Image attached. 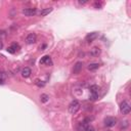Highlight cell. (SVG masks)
<instances>
[{
  "instance_id": "e0dca14e",
  "label": "cell",
  "mask_w": 131,
  "mask_h": 131,
  "mask_svg": "<svg viewBox=\"0 0 131 131\" xmlns=\"http://www.w3.org/2000/svg\"><path fill=\"white\" fill-rule=\"evenodd\" d=\"M5 73L1 72L0 73V84H4V81H5Z\"/></svg>"
},
{
  "instance_id": "6da1fadb",
  "label": "cell",
  "mask_w": 131,
  "mask_h": 131,
  "mask_svg": "<svg viewBox=\"0 0 131 131\" xmlns=\"http://www.w3.org/2000/svg\"><path fill=\"white\" fill-rule=\"evenodd\" d=\"M80 104H79V101L78 100H73L72 103L69 104V108H68V110H69V113L72 115H75V114H77L78 111L80 110Z\"/></svg>"
},
{
  "instance_id": "7402d4cb",
  "label": "cell",
  "mask_w": 131,
  "mask_h": 131,
  "mask_svg": "<svg viewBox=\"0 0 131 131\" xmlns=\"http://www.w3.org/2000/svg\"><path fill=\"white\" fill-rule=\"evenodd\" d=\"M108 131H111V130H108Z\"/></svg>"
},
{
  "instance_id": "7a4b0ae2",
  "label": "cell",
  "mask_w": 131,
  "mask_h": 131,
  "mask_svg": "<svg viewBox=\"0 0 131 131\" xmlns=\"http://www.w3.org/2000/svg\"><path fill=\"white\" fill-rule=\"evenodd\" d=\"M130 110H131V108H130V104L128 101L123 100L122 103L120 104V112H121L123 115H128L130 113Z\"/></svg>"
},
{
  "instance_id": "7c38bea8",
  "label": "cell",
  "mask_w": 131,
  "mask_h": 131,
  "mask_svg": "<svg viewBox=\"0 0 131 131\" xmlns=\"http://www.w3.org/2000/svg\"><path fill=\"white\" fill-rule=\"evenodd\" d=\"M52 10H53L52 7H48V8H44V9H42L41 11L39 12V14H40V16H46L47 14H49L50 12L52 11Z\"/></svg>"
},
{
  "instance_id": "44dd1931",
  "label": "cell",
  "mask_w": 131,
  "mask_h": 131,
  "mask_svg": "<svg viewBox=\"0 0 131 131\" xmlns=\"http://www.w3.org/2000/svg\"><path fill=\"white\" fill-rule=\"evenodd\" d=\"M1 48H2V42L0 41V49H1Z\"/></svg>"
},
{
  "instance_id": "d6986e66",
  "label": "cell",
  "mask_w": 131,
  "mask_h": 131,
  "mask_svg": "<svg viewBox=\"0 0 131 131\" xmlns=\"http://www.w3.org/2000/svg\"><path fill=\"white\" fill-rule=\"evenodd\" d=\"M79 4H85V3H87V2H88V1H87V0H83V1H82V0H79Z\"/></svg>"
},
{
  "instance_id": "9a60e30c",
  "label": "cell",
  "mask_w": 131,
  "mask_h": 131,
  "mask_svg": "<svg viewBox=\"0 0 131 131\" xmlns=\"http://www.w3.org/2000/svg\"><path fill=\"white\" fill-rule=\"evenodd\" d=\"M90 93H97L98 94V91H99V87H98L97 85H92V86H90Z\"/></svg>"
},
{
  "instance_id": "277c9868",
  "label": "cell",
  "mask_w": 131,
  "mask_h": 131,
  "mask_svg": "<svg viewBox=\"0 0 131 131\" xmlns=\"http://www.w3.org/2000/svg\"><path fill=\"white\" fill-rule=\"evenodd\" d=\"M98 36H99V33L98 32H92V33H89L88 35L85 37V40L87 43H91L92 41H94Z\"/></svg>"
},
{
  "instance_id": "3957f363",
  "label": "cell",
  "mask_w": 131,
  "mask_h": 131,
  "mask_svg": "<svg viewBox=\"0 0 131 131\" xmlns=\"http://www.w3.org/2000/svg\"><path fill=\"white\" fill-rule=\"evenodd\" d=\"M117 124V119L114 117H107L104 119V126L105 127H114Z\"/></svg>"
},
{
  "instance_id": "ac0fdd59",
  "label": "cell",
  "mask_w": 131,
  "mask_h": 131,
  "mask_svg": "<svg viewBox=\"0 0 131 131\" xmlns=\"http://www.w3.org/2000/svg\"><path fill=\"white\" fill-rule=\"evenodd\" d=\"M98 98V94L97 93H91V95H90V99L91 100H96Z\"/></svg>"
},
{
  "instance_id": "4fadbf2b",
  "label": "cell",
  "mask_w": 131,
  "mask_h": 131,
  "mask_svg": "<svg viewBox=\"0 0 131 131\" xmlns=\"http://www.w3.org/2000/svg\"><path fill=\"white\" fill-rule=\"evenodd\" d=\"M98 68H99V64H97V63H91L87 66V69L89 71H95Z\"/></svg>"
},
{
  "instance_id": "9c48e42d",
  "label": "cell",
  "mask_w": 131,
  "mask_h": 131,
  "mask_svg": "<svg viewBox=\"0 0 131 131\" xmlns=\"http://www.w3.org/2000/svg\"><path fill=\"white\" fill-rule=\"evenodd\" d=\"M19 48H20V46H19V44H16V43H12L11 45H10L9 47H7V52H9V53H16L17 50H19Z\"/></svg>"
},
{
  "instance_id": "30bf717a",
  "label": "cell",
  "mask_w": 131,
  "mask_h": 131,
  "mask_svg": "<svg viewBox=\"0 0 131 131\" xmlns=\"http://www.w3.org/2000/svg\"><path fill=\"white\" fill-rule=\"evenodd\" d=\"M21 74H22V76H23L24 78H29L31 76V74H32V71H31L30 68H24L23 70H22Z\"/></svg>"
},
{
  "instance_id": "5bb4252c",
  "label": "cell",
  "mask_w": 131,
  "mask_h": 131,
  "mask_svg": "<svg viewBox=\"0 0 131 131\" xmlns=\"http://www.w3.org/2000/svg\"><path fill=\"white\" fill-rule=\"evenodd\" d=\"M99 53H100L99 47H93V48L91 49V51H90V54H91V55H93V56H97Z\"/></svg>"
},
{
  "instance_id": "8fae6325",
  "label": "cell",
  "mask_w": 131,
  "mask_h": 131,
  "mask_svg": "<svg viewBox=\"0 0 131 131\" xmlns=\"http://www.w3.org/2000/svg\"><path fill=\"white\" fill-rule=\"evenodd\" d=\"M82 128L84 131H95V129H94V127L92 125L88 124V123H84V122L82 124Z\"/></svg>"
},
{
  "instance_id": "8992f818",
  "label": "cell",
  "mask_w": 131,
  "mask_h": 131,
  "mask_svg": "<svg viewBox=\"0 0 131 131\" xmlns=\"http://www.w3.org/2000/svg\"><path fill=\"white\" fill-rule=\"evenodd\" d=\"M22 13L25 14L26 16H33L37 13V11H36L35 8H25L22 10Z\"/></svg>"
},
{
  "instance_id": "5b68a950",
  "label": "cell",
  "mask_w": 131,
  "mask_h": 131,
  "mask_svg": "<svg viewBox=\"0 0 131 131\" xmlns=\"http://www.w3.org/2000/svg\"><path fill=\"white\" fill-rule=\"evenodd\" d=\"M36 41H37V36H36V34H34V33L29 34L26 38V42L28 44H34V43H36Z\"/></svg>"
},
{
  "instance_id": "ffe728a7",
  "label": "cell",
  "mask_w": 131,
  "mask_h": 131,
  "mask_svg": "<svg viewBox=\"0 0 131 131\" xmlns=\"http://www.w3.org/2000/svg\"><path fill=\"white\" fill-rule=\"evenodd\" d=\"M95 6H96V7H100V4H98V3H95Z\"/></svg>"
},
{
  "instance_id": "52a82bcc",
  "label": "cell",
  "mask_w": 131,
  "mask_h": 131,
  "mask_svg": "<svg viewBox=\"0 0 131 131\" xmlns=\"http://www.w3.org/2000/svg\"><path fill=\"white\" fill-rule=\"evenodd\" d=\"M40 65H47V66H52V60L51 57L49 55H45L40 60Z\"/></svg>"
},
{
  "instance_id": "2e32d148",
  "label": "cell",
  "mask_w": 131,
  "mask_h": 131,
  "mask_svg": "<svg viewBox=\"0 0 131 131\" xmlns=\"http://www.w3.org/2000/svg\"><path fill=\"white\" fill-rule=\"evenodd\" d=\"M40 100H41V103H47V101L49 100V96L47 95V94H41V96H40Z\"/></svg>"
},
{
  "instance_id": "ba28073f",
  "label": "cell",
  "mask_w": 131,
  "mask_h": 131,
  "mask_svg": "<svg viewBox=\"0 0 131 131\" xmlns=\"http://www.w3.org/2000/svg\"><path fill=\"white\" fill-rule=\"evenodd\" d=\"M82 68H83V63L82 61H78V63L75 64L74 68H73V73H74V74H79V73L81 72Z\"/></svg>"
}]
</instances>
